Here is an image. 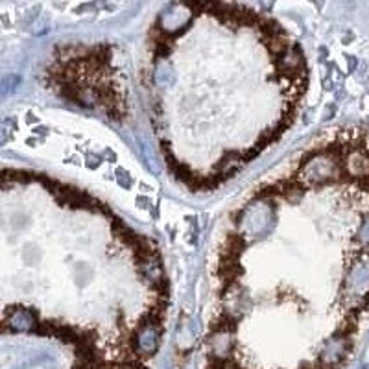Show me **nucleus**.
<instances>
[{
	"label": "nucleus",
	"instance_id": "1",
	"mask_svg": "<svg viewBox=\"0 0 369 369\" xmlns=\"http://www.w3.org/2000/svg\"><path fill=\"white\" fill-rule=\"evenodd\" d=\"M202 369H344L369 319V129L336 127L248 191L211 260Z\"/></svg>",
	"mask_w": 369,
	"mask_h": 369
},
{
	"label": "nucleus",
	"instance_id": "2",
	"mask_svg": "<svg viewBox=\"0 0 369 369\" xmlns=\"http://www.w3.org/2000/svg\"><path fill=\"white\" fill-rule=\"evenodd\" d=\"M2 183V333L72 347L76 362L146 368L162 338L168 290L159 251L104 203L19 172Z\"/></svg>",
	"mask_w": 369,
	"mask_h": 369
},
{
	"label": "nucleus",
	"instance_id": "3",
	"mask_svg": "<svg viewBox=\"0 0 369 369\" xmlns=\"http://www.w3.org/2000/svg\"><path fill=\"white\" fill-rule=\"evenodd\" d=\"M187 12L183 24L196 46L192 48L172 10L161 13L151 28L146 80L150 78L159 133L179 118L181 129L191 126L187 135L194 129L196 145L203 120L211 118L205 191H213L224 183L218 122L227 118L235 167L237 161L240 168L246 167L268 148L253 126L270 145L292 126L306 92L308 65L299 43L253 8L209 2L213 32H207L203 4H187ZM222 143L225 145V131ZM224 165L229 178L227 146Z\"/></svg>",
	"mask_w": 369,
	"mask_h": 369
},
{
	"label": "nucleus",
	"instance_id": "4",
	"mask_svg": "<svg viewBox=\"0 0 369 369\" xmlns=\"http://www.w3.org/2000/svg\"><path fill=\"white\" fill-rule=\"evenodd\" d=\"M70 369H146V368H131V366H105V363L76 362Z\"/></svg>",
	"mask_w": 369,
	"mask_h": 369
}]
</instances>
